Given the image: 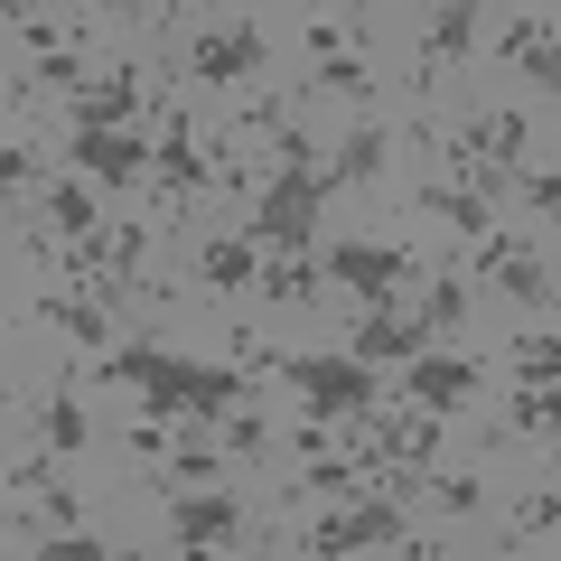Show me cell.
Here are the masks:
<instances>
[{
  "instance_id": "d6a6232c",
  "label": "cell",
  "mask_w": 561,
  "mask_h": 561,
  "mask_svg": "<svg viewBox=\"0 0 561 561\" xmlns=\"http://www.w3.org/2000/svg\"><path fill=\"white\" fill-rule=\"evenodd\" d=\"M103 10H122V20H140V10H150V0H103Z\"/></svg>"
},
{
  "instance_id": "9c48e42d",
  "label": "cell",
  "mask_w": 561,
  "mask_h": 561,
  "mask_svg": "<svg viewBox=\"0 0 561 561\" xmlns=\"http://www.w3.org/2000/svg\"><path fill=\"white\" fill-rule=\"evenodd\" d=\"M262 57H272L262 28H216V38H197V84H253Z\"/></svg>"
},
{
  "instance_id": "e0dca14e",
  "label": "cell",
  "mask_w": 561,
  "mask_h": 561,
  "mask_svg": "<svg viewBox=\"0 0 561 561\" xmlns=\"http://www.w3.org/2000/svg\"><path fill=\"white\" fill-rule=\"evenodd\" d=\"M131 103H140V76H131V66L76 84V122H131Z\"/></svg>"
},
{
  "instance_id": "5b68a950",
  "label": "cell",
  "mask_w": 561,
  "mask_h": 561,
  "mask_svg": "<svg viewBox=\"0 0 561 561\" xmlns=\"http://www.w3.org/2000/svg\"><path fill=\"white\" fill-rule=\"evenodd\" d=\"M319 272H328V280H346L356 300H393L402 280H412V253H393V243H328Z\"/></svg>"
},
{
  "instance_id": "4dcf8cb0",
  "label": "cell",
  "mask_w": 561,
  "mask_h": 561,
  "mask_svg": "<svg viewBox=\"0 0 561 561\" xmlns=\"http://www.w3.org/2000/svg\"><path fill=\"white\" fill-rule=\"evenodd\" d=\"M94 552H103L94 534H47V561H94Z\"/></svg>"
},
{
  "instance_id": "44dd1931",
  "label": "cell",
  "mask_w": 561,
  "mask_h": 561,
  "mask_svg": "<svg viewBox=\"0 0 561 561\" xmlns=\"http://www.w3.org/2000/svg\"><path fill=\"white\" fill-rule=\"evenodd\" d=\"M515 431L552 440V431H561V383H534V375H524V393H515Z\"/></svg>"
},
{
  "instance_id": "d6986e66",
  "label": "cell",
  "mask_w": 561,
  "mask_h": 561,
  "mask_svg": "<svg viewBox=\"0 0 561 561\" xmlns=\"http://www.w3.org/2000/svg\"><path fill=\"white\" fill-rule=\"evenodd\" d=\"M38 319H57L66 337H84V346H113V319H103L94 290H76V300H38Z\"/></svg>"
},
{
  "instance_id": "7402d4cb",
  "label": "cell",
  "mask_w": 561,
  "mask_h": 561,
  "mask_svg": "<svg viewBox=\"0 0 561 561\" xmlns=\"http://www.w3.org/2000/svg\"><path fill=\"white\" fill-rule=\"evenodd\" d=\"M319 280H328V272H319V262H300V253H280V262H272V272H262V300H290V309H300V300H309V290H319Z\"/></svg>"
},
{
  "instance_id": "2e32d148",
  "label": "cell",
  "mask_w": 561,
  "mask_h": 561,
  "mask_svg": "<svg viewBox=\"0 0 561 561\" xmlns=\"http://www.w3.org/2000/svg\"><path fill=\"white\" fill-rule=\"evenodd\" d=\"M505 57H515L542 94H561V38H552L542 20H515V28H505Z\"/></svg>"
},
{
  "instance_id": "5bb4252c",
  "label": "cell",
  "mask_w": 561,
  "mask_h": 561,
  "mask_svg": "<svg viewBox=\"0 0 561 561\" xmlns=\"http://www.w3.org/2000/svg\"><path fill=\"white\" fill-rule=\"evenodd\" d=\"M197 272L216 280L225 300H243V290L262 280V243H253V234H225V243H206V253H197Z\"/></svg>"
},
{
  "instance_id": "9a60e30c",
  "label": "cell",
  "mask_w": 561,
  "mask_h": 561,
  "mask_svg": "<svg viewBox=\"0 0 561 561\" xmlns=\"http://www.w3.org/2000/svg\"><path fill=\"white\" fill-rule=\"evenodd\" d=\"M150 169H160V179H169V187H187V197H197V187H206V179H225V169H216V160H206V140H197V131H187V122H179V131H169V140H160V150H150Z\"/></svg>"
},
{
  "instance_id": "603a6c76",
  "label": "cell",
  "mask_w": 561,
  "mask_h": 561,
  "mask_svg": "<svg viewBox=\"0 0 561 561\" xmlns=\"http://www.w3.org/2000/svg\"><path fill=\"white\" fill-rule=\"evenodd\" d=\"M421 206H431V216H449L468 243H478L486 225H496V216H486V197H459V187H421Z\"/></svg>"
},
{
  "instance_id": "d4e9b609",
  "label": "cell",
  "mask_w": 561,
  "mask_h": 561,
  "mask_svg": "<svg viewBox=\"0 0 561 561\" xmlns=\"http://www.w3.org/2000/svg\"><path fill=\"white\" fill-rule=\"evenodd\" d=\"M505 356H515V375H534V383H561V337H515Z\"/></svg>"
},
{
  "instance_id": "484cf974",
  "label": "cell",
  "mask_w": 561,
  "mask_h": 561,
  "mask_svg": "<svg viewBox=\"0 0 561 561\" xmlns=\"http://www.w3.org/2000/svg\"><path fill=\"white\" fill-rule=\"evenodd\" d=\"M421 319H431V328H459V319H468V280H431Z\"/></svg>"
},
{
  "instance_id": "8992f818",
  "label": "cell",
  "mask_w": 561,
  "mask_h": 561,
  "mask_svg": "<svg viewBox=\"0 0 561 561\" xmlns=\"http://www.w3.org/2000/svg\"><path fill=\"white\" fill-rule=\"evenodd\" d=\"M383 542H412L402 534V505H346V515L309 524V552H383Z\"/></svg>"
},
{
  "instance_id": "cb8c5ba5",
  "label": "cell",
  "mask_w": 561,
  "mask_h": 561,
  "mask_svg": "<svg viewBox=\"0 0 561 561\" xmlns=\"http://www.w3.org/2000/svg\"><path fill=\"white\" fill-rule=\"evenodd\" d=\"M47 216L66 225V243H84V234H103V225H94V197H84V187H47Z\"/></svg>"
},
{
  "instance_id": "ac0fdd59",
  "label": "cell",
  "mask_w": 561,
  "mask_h": 561,
  "mask_svg": "<svg viewBox=\"0 0 561 561\" xmlns=\"http://www.w3.org/2000/svg\"><path fill=\"white\" fill-rule=\"evenodd\" d=\"M309 38H319V94H365V84H375V76H365V57H356V47H337V28H309Z\"/></svg>"
},
{
  "instance_id": "836d02e7",
  "label": "cell",
  "mask_w": 561,
  "mask_h": 561,
  "mask_svg": "<svg viewBox=\"0 0 561 561\" xmlns=\"http://www.w3.org/2000/svg\"><path fill=\"white\" fill-rule=\"evenodd\" d=\"M10 20H20V28H28V20H38V0H10Z\"/></svg>"
},
{
  "instance_id": "e575fe53",
  "label": "cell",
  "mask_w": 561,
  "mask_h": 561,
  "mask_svg": "<svg viewBox=\"0 0 561 561\" xmlns=\"http://www.w3.org/2000/svg\"><path fill=\"white\" fill-rule=\"evenodd\" d=\"M552 459H561V431H552Z\"/></svg>"
},
{
  "instance_id": "ffe728a7",
  "label": "cell",
  "mask_w": 561,
  "mask_h": 561,
  "mask_svg": "<svg viewBox=\"0 0 561 561\" xmlns=\"http://www.w3.org/2000/svg\"><path fill=\"white\" fill-rule=\"evenodd\" d=\"M375 169H383V131H375V122H356V131L337 140V169H328V179L356 187V179H375Z\"/></svg>"
},
{
  "instance_id": "83f0119b",
  "label": "cell",
  "mask_w": 561,
  "mask_h": 561,
  "mask_svg": "<svg viewBox=\"0 0 561 561\" xmlns=\"http://www.w3.org/2000/svg\"><path fill=\"white\" fill-rule=\"evenodd\" d=\"M309 486L319 496H356V459H309Z\"/></svg>"
},
{
  "instance_id": "4fadbf2b",
  "label": "cell",
  "mask_w": 561,
  "mask_h": 561,
  "mask_svg": "<svg viewBox=\"0 0 561 561\" xmlns=\"http://www.w3.org/2000/svg\"><path fill=\"white\" fill-rule=\"evenodd\" d=\"M449 160H496V169H515V160H524V113H478L459 140H449Z\"/></svg>"
},
{
  "instance_id": "30bf717a",
  "label": "cell",
  "mask_w": 561,
  "mask_h": 561,
  "mask_svg": "<svg viewBox=\"0 0 561 561\" xmlns=\"http://www.w3.org/2000/svg\"><path fill=\"white\" fill-rule=\"evenodd\" d=\"M402 383H412V402H421V412H459V402L478 393V365H468V356H431V346H421Z\"/></svg>"
},
{
  "instance_id": "8fae6325",
  "label": "cell",
  "mask_w": 561,
  "mask_h": 561,
  "mask_svg": "<svg viewBox=\"0 0 561 561\" xmlns=\"http://www.w3.org/2000/svg\"><path fill=\"white\" fill-rule=\"evenodd\" d=\"M234 496H179L169 505V542H179V552H216V542H234Z\"/></svg>"
},
{
  "instance_id": "4316f807",
  "label": "cell",
  "mask_w": 561,
  "mask_h": 561,
  "mask_svg": "<svg viewBox=\"0 0 561 561\" xmlns=\"http://www.w3.org/2000/svg\"><path fill=\"white\" fill-rule=\"evenodd\" d=\"M84 440H94V431H84V412H76V402H47V449H84Z\"/></svg>"
},
{
  "instance_id": "6da1fadb",
  "label": "cell",
  "mask_w": 561,
  "mask_h": 561,
  "mask_svg": "<svg viewBox=\"0 0 561 561\" xmlns=\"http://www.w3.org/2000/svg\"><path fill=\"white\" fill-rule=\"evenodd\" d=\"M103 383H131L160 421H197V412H234V402H243V375H234V365L160 356V346H103Z\"/></svg>"
},
{
  "instance_id": "52a82bcc",
  "label": "cell",
  "mask_w": 561,
  "mask_h": 561,
  "mask_svg": "<svg viewBox=\"0 0 561 561\" xmlns=\"http://www.w3.org/2000/svg\"><path fill=\"white\" fill-rule=\"evenodd\" d=\"M478 272L496 280V290H515V300H552V272L534 262L524 234H496V225H486V234H478Z\"/></svg>"
},
{
  "instance_id": "f1b7e54d",
  "label": "cell",
  "mask_w": 561,
  "mask_h": 561,
  "mask_svg": "<svg viewBox=\"0 0 561 561\" xmlns=\"http://www.w3.org/2000/svg\"><path fill=\"white\" fill-rule=\"evenodd\" d=\"M524 206H534V216H561V179L552 169H524Z\"/></svg>"
},
{
  "instance_id": "ba28073f",
  "label": "cell",
  "mask_w": 561,
  "mask_h": 561,
  "mask_svg": "<svg viewBox=\"0 0 561 561\" xmlns=\"http://www.w3.org/2000/svg\"><path fill=\"white\" fill-rule=\"evenodd\" d=\"M346 346H356V356L365 365H412L421 356V346H431V319H402V309H365V319H356V337H346Z\"/></svg>"
},
{
  "instance_id": "277c9868",
  "label": "cell",
  "mask_w": 561,
  "mask_h": 561,
  "mask_svg": "<svg viewBox=\"0 0 561 561\" xmlns=\"http://www.w3.org/2000/svg\"><path fill=\"white\" fill-rule=\"evenodd\" d=\"M76 169L103 187H131L140 169H150V140L131 131V122H76Z\"/></svg>"
},
{
  "instance_id": "7c38bea8",
  "label": "cell",
  "mask_w": 561,
  "mask_h": 561,
  "mask_svg": "<svg viewBox=\"0 0 561 561\" xmlns=\"http://www.w3.org/2000/svg\"><path fill=\"white\" fill-rule=\"evenodd\" d=\"M468 47H478V0H440V20H431V38H421V66L449 76ZM431 76H421V84H431Z\"/></svg>"
},
{
  "instance_id": "3957f363",
  "label": "cell",
  "mask_w": 561,
  "mask_h": 561,
  "mask_svg": "<svg viewBox=\"0 0 561 561\" xmlns=\"http://www.w3.org/2000/svg\"><path fill=\"white\" fill-rule=\"evenodd\" d=\"M280 375L309 393V412H337V421H365V412H375V375H365L356 346H346V356H280Z\"/></svg>"
},
{
  "instance_id": "f546056e",
  "label": "cell",
  "mask_w": 561,
  "mask_h": 561,
  "mask_svg": "<svg viewBox=\"0 0 561 561\" xmlns=\"http://www.w3.org/2000/svg\"><path fill=\"white\" fill-rule=\"evenodd\" d=\"M431 505H440V515H478V486H468V478H440V486H431Z\"/></svg>"
},
{
  "instance_id": "7a4b0ae2",
  "label": "cell",
  "mask_w": 561,
  "mask_h": 561,
  "mask_svg": "<svg viewBox=\"0 0 561 561\" xmlns=\"http://www.w3.org/2000/svg\"><path fill=\"white\" fill-rule=\"evenodd\" d=\"M328 187H337V179L319 169V150H309V160H280V169H272V187L253 197V225H243V234H253L262 253H309Z\"/></svg>"
},
{
  "instance_id": "1f68e13d",
  "label": "cell",
  "mask_w": 561,
  "mask_h": 561,
  "mask_svg": "<svg viewBox=\"0 0 561 561\" xmlns=\"http://www.w3.org/2000/svg\"><path fill=\"white\" fill-rule=\"evenodd\" d=\"M552 515H561L552 496H524V505H515V534H542V524H552Z\"/></svg>"
}]
</instances>
